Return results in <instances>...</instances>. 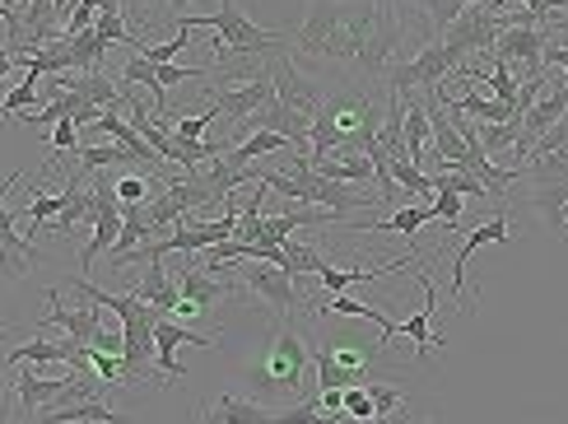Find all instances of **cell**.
I'll list each match as a JSON object with an SVG mask.
<instances>
[{
  "mask_svg": "<svg viewBox=\"0 0 568 424\" xmlns=\"http://www.w3.org/2000/svg\"><path fill=\"white\" fill-rule=\"evenodd\" d=\"M387 117H377L373 99L364 89H336L326 93L322 117L313 127V145H307V159L322 163L331 154H368L377 145V131H383Z\"/></svg>",
  "mask_w": 568,
  "mask_h": 424,
  "instance_id": "6da1fadb",
  "label": "cell"
},
{
  "mask_svg": "<svg viewBox=\"0 0 568 424\" xmlns=\"http://www.w3.org/2000/svg\"><path fill=\"white\" fill-rule=\"evenodd\" d=\"M307 364H313V355H307L303 336L294 326H275L262 345V355L247 364V383L256 396H298L303 378H307Z\"/></svg>",
  "mask_w": 568,
  "mask_h": 424,
  "instance_id": "7a4b0ae2",
  "label": "cell"
},
{
  "mask_svg": "<svg viewBox=\"0 0 568 424\" xmlns=\"http://www.w3.org/2000/svg\"><path fill=\"white\" fill-rule=\"evenodd\" d=\"M504 29H508V14H499L494 6H470L453 29H443V47H447V57H453V70H462L470 57L494 52V42L504 38Z\"/></svg>",
  "mask_w": 568,
  "mask_h": 424,
  "instance_id": "3957f363",
  "label": "cell"
},
{
  "mask_svg": "<svg viewBox=\"0 0 568 424\" xmlns=\"http://www.w3.org/2000/svg\"><path fill=\"white\" fill-rule=\"evenodd\" d=\"M182 29H210L215 33V42L233 47V52H280V38L266 33V29H256V23L233 6V0H224V6L215 14H205V19H182Z\"/></svg>",
  "mask_w": 568,
  "mask_h": 424,
  "instance_id": "277c9868",
  "label": "cell"
},
{
  "mask_svg": "<svg viewBox=\"0 0 568 424\" xmlns=\"http://www.w3.org/2000/svg\"><path fill=\"white\" fill-rule=\"evenodd\" d=\"M243 285L266 303V313L280 322V326H294V313L303 309V290L290 271H280L271 262H247L243 266Z\"/></svg>",
  "mask_w": 568,
  "mask_h": 424,
  "instance_id": "5b68a950",
  "label": "cell"
},
{
  "mask_svg": "<svg viewBox=\"0 0 568 424\" xmlns=\"http://www.w3.org/2000/svg\"><path fill=\"white\" fill-rule=\"evenodd\" d=\"M271 75H275V103H280V108H290L294 117H303V122H313V127H317L326 93H322L317 80L298 75V65H294V57L284 52V47L271 57Z\"/></svg>",
  "mask_w": 568,
  "mask_h": 424,
  "instance_id": "8992f818",
  "label": "cell"
},
{
  "mask_svg": "<svg viewBox=\"0 0 568 424\" xmlns=\"http://www.w3.org/2000/svg\"><path fill=\"white\" fill-rule=\"evenodd\" d=\"M453 80V57H447L443 38L438 42H424L410 61H396V70L387 75V89L396 93H429L438 84Z\"/></svg>",
  "mask_w": 568,
  "mask_h": 424,
  "instance_id": "52a82bcc",
  "label": "cell"
},
{
  "mask_svg": "<svg viewBox=\"0 0 568 424\" xmlns=\"http://www.w3.org/2000/svg\"><path fill=\"white\" fill-rule=\"evenodd\" d=\"M550 29H531V23H508L504 38L494 42V57L508 61L513 65V75L517 80H536L540 75V65H546V47H550Z\"/></svg>",
  "mask_w": 568,
  "mask_h": 424,
  "instance_id": "ba28073f",
  "label": "cell"
},
{
  "mask_svg": "<svg viewBox=\"0 0 568 424\" xmlns=\"http://www.w3.org/2000/svg\"><path fill=\"white\" fill-rule=\"evenodd\" d=\"M42 294H47V303H52V313L38 317V336L61 332V336L80 341V345H93V341H99V332L108 326V322L99 317V309H65V303H61V285L42 290Z\"/></svg>",
  "mask_w": 568,
  "mask_h": 424,
  "instance_id": "9c48e42d",
  "label": "cell"
},
{
  "mask_svg": "<svg viewBox=\"0 0 568 424\" xmlns=\"http://www.w3.org/2000/svg\"><path fill=\"white\" fill-rule=\"evenodd\" d=\"M345 10H349V0H313V6H307V14H303V23L294 29L298 52L326 57V47L336 42L341 23H345Z\"/></svg>",
  "mask_w": 568,
  "mask_h": 424,
  "instance_id": "30bf717a",
  "label": "cell"
},
{
  "mask_svg": "<svg viewBox=\"0 0 568 424\" xmlns=\"http://www.w3.org/2000/svg\"><path fill=\"white\" fill-rule=\"evenodd\" d=\"M210 99L220 103V112L224 117H233V131H243L252 117H262L271 103H275V75H266V80H252V84H239V89H215Z\"/></svg>",
  "mask_w": 568,
  "mask_h": 424,
  "instance_id": "8fae6325",
  "label": "cell"
},
{
  "mask_svg": "<svg viewBox=\"0 0 568 424\" xmlns=\"http://www.w3.org/2000/svg\"><path fill=\"white\" fill-rule=\"evenodd\" d=\"M508 239H513V224H508L504 210H494L489 220H480L476 229L466 233L462 252H453V294H457V299H466V262H470V256H476L485 243H508Z\"/></svg>",
  "mask_w": 568,
  "mask_h": 424,
  "instance_id": "7c38bea8",
  "label": "cell"
},
{
  "mask_svg": "<svg viewBox=\"0 0 568 424\" xmlns=\"http://www.w3.org/2000/svg\"><path fill=\"white\" fill-rule=\"evenodd\" d=\"M400 42H406V23H400L396 10L383 6V19H377L368 47L359 52V70H364V75H383V70L392 65V57L400 52Z\"/></svg>",
  "mask_w": 568,
  "mask_h": 424,
  "instance_id": "4fadbf2b",
  "label": "cell"
},
{
  "mask_svg": "<svg viewBox=\"0 0 568 424\" xmlns=\"http://www.w3.org/2000/svg\"><path fill=\"white\" fill-rule=\"evenodd\" d=\"M154 341H159V373L163 378H173V383H182V364H178V345H220L224 336L215 332V336H201V332H186V326L178 322V317H159V326H154Z\"/></svg>",
  "mask_w": 568,
  "mask_h": 424,
  "instance_id": "5bb4252c",
  "label": "cell"
},
{
  "mask_svg": "<svg viewBox=\"0 0 568 424\" xmlns=\"http://www.w3.org/2000/svg\"><path fill=\"white\" fill-rule=\"evenodd\" d=\"M131 294H135V299H145L150 309H159L163 317H173L182 290H178V280L169 275V256H150V262H145V275H140L135 285H131Z\"/></svg>",
  "mask_w": 568,
  "mask_h": 424,
  "instance_id": "9a60e30c",
  "label": "cell"
},
{
  "mask_svg": "<svg viewBox=\"0 0 568 424\" xmlns=\"http://www.w3.org/2000/svg\"><path fill=\"white\" fill-rule=\"evenodd\" d=\"M38 424H126V415L108 406L103 396H89V402H70V406H47L38 411Z\"/></svg>",
  "mask_w": 568,
  "mask_h": 424,
  "instance_id": "2e32d148",
  "label": "cell"
},
{
  "mask_svg": "<svg viewBox=\"0 0 568 424\" xmlns=\"http://www.w3.org/2000/svg\"><path fill=\"white\" fill-rule=\"evenodd\" d=\"M317 313H322V317H331V313H336V317H359V322H373V326H377V350H383V345H392V341H396V322H392V317H383L377 309H368V303L349 299V294L322 299V303H317Z\"/></svg>",
  "mask_w": 568,
  "mask_h": 424,
  "instance_id": "e0dca14e",
  "label": "cell"
},
{
  "mask_svg": "<svg viewBox=\"0 0 568 424\" xmlns=\"http://www.w3.org/2000/svg\"><path fill=\"white\" fill-rule=\"evenodd\" d=\"M173 280H178L182 299L201 303V309H210V303H220V299L229 294V285H220V280H215V271H205V266H192V262H178Z\"/></svg>",
  "mask_w": 568,
  "mask_h": 424,
  "instance_id": "ac0fdd59",
  "label": "cell"
},
{
  "mask_svg": "<svg viewBox=\"0 0 568 424\" xmlns=\"http://www.w3.org/2000/svg\"><path fill=\"white\" fill-rule=\"evenodd\" d=\"M434 220H438L434 205H400L396 215H387V220H359L354 229H359V233H400V239H415V229L434 224Z\"/></svg>",
  "mask_w": 568,
  "mask_h": 424,
  "instance_id": "d6986e66",
  "label": "cell"
},
{
  "mask_svg": "<svg viewBox=\"0 0 568 424\" xmlns=\"http://www.w3.org/2000/svg\"><path fill=\"white\" fill-rule=\"evenodd\" d=\"M205 424H275V415L262 402H247V396L224 392L215 402V411L205 415Z\"/></svg>",
  "mask_w": 568,
  "mask_h": 424,
  "instance_id": "ffe728a7",
  "label": "cell"
},
{
  "mask_svg": "<svg viewBox=\"0 0 568 424\" xmlns=\"http://www.w3.org/2000/svg\"><path fill=\"white\" fill-rule=\"evenodd\" d=\"M313 163V159H307ZM313 169L322 173V178H336V182H377V169H373V159L368 154H331V159H322V163H313Z\"/></svg>",
  "mask_w": 568,
  "mask_h": 424,
  "instance_id": "44dd1931",
  "label": "cell"
},
{
  "mask_svg": "<svg viewBox=\"0 0 568 424\" xmlns=\"http://www.w3.org/2000/svg\"><path fill=\"white\" fill-rule=\"evenodd\" d=\"M294 140L290 135H280V131H256V135H247V140H239V145H233L224 159L233 163V169H252L256 159L262 154H275V150H290Z\"/></svg>",
  "mask_w": 568,
  "mask_h": 424,
  "instance_id": "7402d4cb",
  "label": "cell"
},
{
  "mask_svg": "<svg viewBox=\"0 0 568 424\" xmlns=\"http://www.w3.org/2000/svg\"><path fill=\"white\" fill-rule=\"evenodd\" d=\"M457 84H466V93H462V99H453V103L476 117V122H523V112L499 103V99H485V93H476V84H470V80H457Z\"/></svg>",
  "mask_w": 568,
  "mask_h": 424,
  "instance_id": "603a6c76",
  "label": "cell"
},
{
  "mask_svg": "<svg viewBox=\"0 0 568 424\" xmlns=\"http://www.w3.org/2000/svg\"><path fill=\"white\" fill-rule=\"evenodd\" d=\"M0 243H6V271L10 275H29L33 271V239H19L10 210L0 215Z\"/></svg>",
  "mask_w": 568,
  "mask_h": 424,
  "instance_id": "cb8c5ba5",
  "label": "cell"
},
{
  "mask_svg": "<svg viewBox=\"0 0 568 424\" xmlns=\"http://www.w3.org/2000/svg\"><path fill=\"white\" fill-rule=\"evenodd\" d=\"M331 262H326V252L322 248H313V243H284V266L280 271H290L294 280H307V275H322Z\"/></svg>",
  "mask_w": 568,
  "mask_h": 424,
  "instance_id": "d4e9b609",
  "label": "cell"
},
{
  "mask_svg": "<svg viewBox=\"0 0 568 424\" xmlns=\"http://www.w3.org/2000/svg\"><path fill=\"white\" fill-rule=\"evenodd\" d=\"M531 205L540 210V220H546L555 233H568V224H564V210H568V182H555V186H531Z\"/></svg>",
  "mask_w": 568,
  "mask_h": 424,
  "instance_id": "484cf974",
  "label": "cell"
},
{
  "mask_svg": "<svg viewBox=\"0 0 568 424\" xmlns=\"http://www.w3.org/2000/svg\"><path fill=\"white\" fill-rule=\"evenodd\" d=\"M65 38H70V65H75L80 75H89V70H99V65H103L108 42L93 33V29H84V33H65Z\"/></svg>",
  "mask_w": 568,
  "mask_h": 424,
  "instance_id": "4316f807",
  "label": "cell"
},
{
  "mask_svg": "<svg viewBox=\"0 0 568 424\" xmlns=\"http://www.w3.org/2000/svg\"><path fill=\"white\" fill-rule=\"evenodd\" d=\"M317 392H349V387H359V378H364V369H345V364H336L326 355V350H317Z\"/></svg>",
  "mask_w": 568,
  "mask_h": 424,
  "instance_id": "83f0119b",
  "label": "cell"
},
{
  "mask_svg": "<svg viewBox=\"0 0 568 424\" xmlns=\"http://www.w3.org/2000/svg\"><path fill=\"white\" fill-rule=\"evenodd\" d=\"M523 178L531 182V186H555V182H568V145L564 150H555V154H536L527 169H523Z\"/></svg>",
  "mask_w": 568,
  "mask_h": 424,
  "instance_id": "f1b7e54d",
  "label": "cell"
},
{
  "mask_svg": "<svg viewBox=\"0 0 568 424\" xmlns=\"http://www.w3.org/2000/svg\"><path fill=\"white\" fill-rule=\"evenodd\" d=\"M122 80L126 84H145L150 93H154V103H159V117H163V108H169V89H163V80H159V65L154 61H145V57H131L126 65H122ZM154 117V122H159Z\"/></svg>",
  "mask_w": 568,
  "mask_h": 424,
  "instance_id": "f546056e",
  "label": "cell"
},
{
  "mask_svg": "<svg viewBox=\"0 0 568 424\" xmlns=\"http://www.w3.org/2000/svg\"><path fill=\"white\" fill-rule=\"evenodd\" d=\"M154 178H159V173H150V169H126L122 178H112V182H116V196H122V205H150Z\"/></svg>",
  "mask_w": 568,
  "mask_h": 424,
  "instance_id": "4dcf8cb0",
  "label": "cell"
},
{
  "mask_svg": "<svg viewBox=\"0 0 568 424\" xmlns=\"http://www.w3.org/2000/svg\"><path fill=\"white\" fill-rule=\"evenodd\" d=\"M434 192H457V196H470V201H480V196H494L489 186L476 178V173H466V169H447L434 178Z\"/></svg>",
  "mask_w": 568,
  "mask_h": 424,
  "instance_id": "1f68e13d",
  "label": "cell"
},
{
  "mask_svg": "<svg viewBox=\"0 0 568 424\" xmlns=\"http://www.w3.org/2000/svg\"><path fill=\"white\" fill-rule=\"evenodd\" d=\"M392 182L396 186H406L410 196H424V201H434V178H424V169H415L410 159H392Z\"/></svg>",
  "mask_w": 568,
  "mask_h": 424,
  "instance_id": "d6a6232c",
  "label": "cell"
},
{
  "mask_svg": "<svg viewBox=\"0 0 568 424\" xmlns=\"http://www.w3.org/2000/svg\"><path fill=\"white\" fill-rule=\"evenodd\" d=\"M470 6H489V0H424V10H429V19H434V29H438V33H443V29H453V23H457Z\"/></svg>",
  "mask_w": 568,
  "mask_h": 424,
  "instance_id": "836d02e7",
  "label": "cell"
},
{
  "mask_svg": "<svg viewBox=\"0 0 568 424\" xmlns=\"http://www.w3.org/2000/svg\"><path fill=\"white\" fill-rule=\"evenodd\" d=\"M192 38H196V29L178 33L173 42H140V47H135V57H145V61H154V65H169V61H173V57H178V52H182V47L192 42Z\"/></svg>",
  "mask_w": 568,
  "mask_h": 424,
  "instance_id": "e575fe53",
  "label": "cell"
},
{
  "mask_svg": "<svg viewBox=\"0 0 568 424\" xmlns=\"http://www.w3.org/2000/svg\"><path fill=\"white\" fill-rule=\"evenodd\" d=\"M38 70H29V75H23V84H14L10 93H6V117H23L29 112V103H33V93H38Z\"/></svg>",
  "mask_w": 568,
  "mask_h": 424,
  "instance_id": "d590c367",
  "label": "cell"
},
{
  "mask_svg": "<svg viewBox=\"0 0 568 424\" xmlns=\"http://www.w3.org/2000/svg\"><path fill=\"white\" fill-rule=\"evenodd\" d=\"M210 108L205 112H196V117H182V122H178V131L173 135H186V140H201L205 131H210V122H215V117H220V103L215 99H205Z\"/></svg>",
  "mask_w": 568,
  "mask_h": 424,
  "instance_id": "8d00e7d4",
  "label": "cell"
},
{
  "mask_svg": "<svg viewBox=\"0 0 568 424\" xmlns=\"http://www.w3.org/2000/svg\"><path fill=\"white\" fill-rule=\"evenodd\" d=\"M75 131H80V127H75V117H65V122H57V127H52V135H47V145H52L57 154H80L84 145L75 140Z\"/></svg>",
  "mask_w": 568,
  "mask_h": 424,
  "instance_id": "74e56055",
  "label": "cell"
},
{
  "mask_svg": "<svg viewBox=\"0 0 568 424\" xmlns=\"http://www.w3.org/2000/svg\"><path fill=\"white\" fill-rule=\"evenodd\" d=\"M93 33H99L103 42H126V47H140V38H135V33H126L122 14H99V23H93Z\"/></svg>",
  "mask_w": 568,
  "mask_h": 424,
  "instance_id": "f35d334b",
  "label": "cell"
},
{
  "mask_svg": "<svg viewBox=\"0 0 568 424\" xmlns=\"http://www.w3.org/2000/svg\"><path fill=\"white\" fill-rule=\"evenodd\" d=\"M345 415H349V420H377V402L368 396V387H364V383L345 392Z\"/></svg>",
  "mask_w": 568,
  "mask_h": 424,
  "instance_id": "ab89813d",
  "label": "cell"
},
{
  "mask_svg": "<svg viewBox=\"0 0 568 424\" xmlns=\"http://www.w3.org/2000/svg\"><path fill=\"white\" fill-rule=\"evenodd\" d=\"M368 396L377 402V420H392L396 406L406 402V396H400V387H392V383H368Z\"/></svg>",
  "mask_w": 568,
  "mask_h": 424,
  "instance_id": "60d3db41",
  "label": "cell"
},
{
  "mask_svg": "<svg viewBox=\"0 0 568 424\" xmlns=\"http://www.w3.org/2000/svg\"><path fill=\"white\" fill-rule=\"evenodd\" d=\"M434 215L447 224V229H457V220H462V210H466V196H457V192H438L434 201Z\"/></svg>",
  "mask_w": 568,
  "mask_h": 424,
  "instance_id": "b9f144b4",
  "label": "cell"
},
{
  "mask_svg": "<svg viewBox=\"0 0 568 424\" xmlns=\"http://www.w3.org/2000/svg\"><path fill=\"white\" fill-rule=\"evenodd\" d=\"M336 364H345V369H368V360H373V350L368 345H331L326 350Z\"/></svg>",
  "mask_w": 568,
  "mask_h": 424,
  "instance_id": "7bdbcfd3",
  "label": "cell"
},
{
  "mask_svg": "<svg viewBox=\"0 0 568 424\" xmlns=\"http://www.w3.org/2000/svg\"><path fill=\"white\" fill-rule=\"evenodd\" d=\"M564 145H568V117H564V122H555V127H550L546 135H540V140H536V150H531V159H536V154H555V150H564ZM531 159H527V163H531ZM527 163H523V169H527Z\"/></svg>",
  "mask_w": 568,
  "mask_h": 424,
  "instance_id": "ee69618b",
  "label": "cell"
},
{
  "mask_svg": "<svg viewBox=\"0 0 568 424\" xmlns=\"http://www.w3.org/2000/svg\"><path fill=\"white\" fill-rule=\"evenodd\" d=\"M205 309H201V303H192V299H178V309H173V317L178 322H192V317H201Z\"/></svg>",
  "mask_w": 568,
  "mask_h": 424,
  "instance_id": "f6af8a7d",
  "label": "cell"
},
{
  "mask_svg": "<svg viewBox=\"0 0 568 424\" xmlns=\"http://www.w3.org/2000/svg\"><path fill=\"white\" fill-rule=\"evenodd\" d=\"M186 6H192V0H169V19H182Z\"/></svg>",
  "mask_w": 568,
  "mask_h": 424,
  "instance_id": "bcb514c9",
  "label": "cell"
},
{
  "mask_svg": "<svg viewBox=\"0 0 568 424\" xmlns=\"http://www.w3.org/2000/svg\"><path fill=\"white\" fill-rule=\"evenodd\" d=\"M424 424H434V420H424Z\"/></svg>",
  "mask_w": 568,
  "mask_h": 424,
  "instance_id": "7dc6e473",
  "label": "cell"
}]
</instances>
